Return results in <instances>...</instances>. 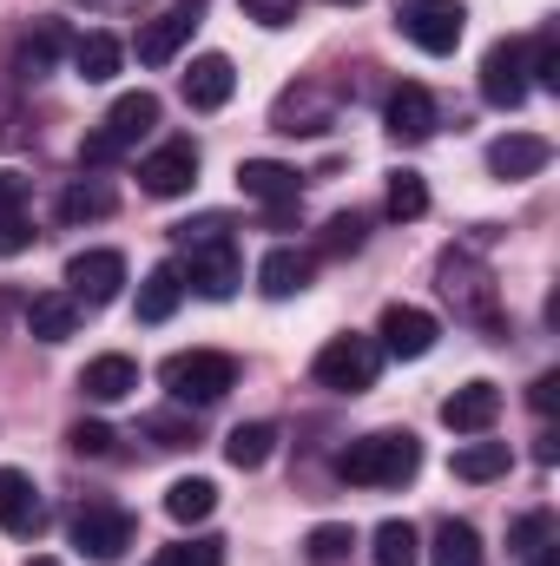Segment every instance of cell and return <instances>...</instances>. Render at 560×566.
I'll list each match as a JSON object with an SVG mask.
<instances>
[{"mask_svg":"<svg viewBox=\"0 0 560 566\" xmlns=\"http://www.w3.org/2000/svg\"><path fill=\"white\" fill-rule=\"evenodd\" d=\"M416 468H422V441L409 428L363 434V441H350V448L336 454V474H343L350 488H403V481H416Z\"/></svg>","mask_w":560,"mask_h":566,"instance_id":"1","label":"cell"},{"mask_svg":"<svg viewBox=\"0 0 560 566\" xmlns=\"http://www.w3.org/2000/svg\"><path fill=\"white\" fill-rule=\"evenodd\" d=\"M158 382L172 389V402H225L231 389H238V356H225V349H178V356H165L158 363Z\"/></svg>","mask_w":560,"mask_h":566,"instance_id":"2","label":"cell"},{"mask_svg":"<svg viewBox=\"0 0 560 566\" xmlns=\"http://www.w3.org/2000/svg\"><path fill=\"white\" fill-rule=\"evenodd\" d=\"M152 126H158V93H145V86H139V93H120V99H113V113L100 119V133H86V139H80V165H113V158H120V151H133Z\"/></svg>","mask_w":560,"mask_h":566,"instance_id":"3","label":"cell"},{"mask_svg":"<svg viewBox=\"0 0 560 566\" xmlns=\"http://www.w3.org/2000/svg\"><path fill=\"white\" fill-rule=\"evenodd\" d=\"M376 369H383L376 336H330V343L317 349V363H310V376H317L323 389H336V396H363V389H376Z\"/></svg>","mask_w":560,"mask_h":566,"instance_id":"4","label":"cell"},{"mask_svg":"<svg viewBox=\"0 0 560 566\" xmlns=\"http://www.w3.org/2000/svg\"><path fill=\"white\" fill-rule=\"evenodd\" d=\"M133 534H139V521H133L126 507H113V501H86V507L73 514V547L100 566L120 560V554L133 547Z\"/></svg>","mask_w":560,"mask_h":566,"instance_id":"5","label":"cell"},{"mask_svg":"<svg viewBox=\"0 0 560 566\" xmlns=\"http://www.w3.org/2000/svg\"><path fill=\"white\" fill-rule=\"evenodd\" d=\"M442 296L468 316V323H481V329H501V310H495V283L488 271L468 258V251H442Z\"/></svg>","mask_w":560,"mask_h":566,"instance_id":"6","label":"cell"},{"mask_svg":"<svg viewBox=\"0 0 560 566\" xmlns=\"http://www.w3.org/2000/svg\"><path fill=\"white\" fill-rule=\"evenodd\" d=\"M396 27L416 40L422 53H455L462 46V27H468V13H462V0H396Z\"/></svg>","mask_w":560,"mask_h":566,"instance_id":"7","label":"cell"},{"mask_svg":"<svg viewBox=\"0 0 560 566\" xmlns=\"http://www.w3.org/2000/svg\"><path fill=\"white\" fill-rule=\"evenodd\" d=\"M185 283L198 290V296H211V303H225L238 283H245V258H238V244H231V231L225 238H205V244H185Z\"/></svg>","mask_w":560,"mask_h":566,"instance_id":"8","label":"cell"},{"mask_svg":"<svg viewBox=\"0 0 560 566\" xmlns=\"http://www.w3.org/2000/svg\"><path fill=\"white\" fill-rule=\"evenodd\" d=\"M481 99L495 113H515L528 99V46L521 40H495L488 60H481Z\"/></svg>","mask_w":560,"mask_h":566,"instance_id":"9","label":"cell"},{"mask_svg":"<svg viewBox=\"0 0 560 566\" xmlns=\"http://www.w3.org/2000/svg\"><path fill=\"white\" fill-rule=\"evenodd\" d=\"M120 283H126V258H120V251H80V258L66 264V296H73L80 310H106V303L120 296Z\"/></svg>","mask_w":560,"mask_h":566,"instance_id":"10","label":"cell"},{"mask_svg":"<svg viewBox=\"0 0 560 566\" xmlns=\"http://www.w3.org/2000/svg\"><path fill=\"white\" fill-rule=\"evenodd\" d=\"M376 349H390V356H403V363H422L428 349H435V336H442V323L428 316V310H416V303H390L383 310V323H376Z\"/></svg>","mask_w":560,"mask_h":566,"instance_id":"11","label":"cell"},{"mask_svg":"<svg viewBox=\"0 0 560 566\" xmlns=\"http://www.w3.org/2000/svg\"><path fill=\"white\" fill-rule=\"evenodd\" d=\"M198 7L205 0H178V7H165L158 20H145L139 40H133V53H139L145 66H172L178 60V46L191 40V27H198Z\"/></svg>","mask_w":560,"mask_h":566,"instance_id":"12","label":"cell"},{"mask_svg":"<svg viewBox=\"0 0 560 566\" xmlns=\"http://www.w3.org/2000/svg\"><path fill=\"white\" fill-rule=\"evenodd\" d=\"M191 178H198V145H191V139H165L139 165L145 198H185V191H191Z\"/></svg>","mask_w":560,"mask_h":566,"instance_id":"13","label":"cell"},{"mask_svg":"<svg viewBox=\"0 0 560 566\" xmlns=\"http://www.w3.org/2000/svg\"><path fill=\"white\" fill-rule=\"evenodd\" d=\"M40 527H46V501H40V488H33L20 468H0V534H13V541H40Z\"/></svg>","mask_w":560,"mask_h":566,"instance_id":"14","label":"cell"},{"mask_svg":"<svg viewBox=\"0 0 560 566\" xmlns=\"http://www.w3.org/2000/svg\"><path fill=\"white\" fill-rule=\"evenodd\" d=\"M178 93H185L191 113H218V106L238 93V66H231L225 53H198V60L185 66V80H178Z\"/></svg>","mask_w":560,"mask_h":566,"instance_id":"15","label":"cell"},{"mask_svg":"<svg viewBox=\"0 0 560 566\" xmlns=\"http://www.w3.org/2000/svg\"><path fill=\"white\" fill-rule=\"evenodd\" d=\"M501 416V389L495 382H462L448 402H442V422L455 428V434H488Z\"/></svg>","mask_w":560,"mask_h":566,"instance_id":"16","label":"cell"},{"mask_svg":"<svg viewBox=\"0 0 560 566\" xmlns=\"http://www.w3.org/2000/svg\"><path fill=\"white\" fill-rule=\"evenodd\" d=\"M238 185H245V198H258V205H271V211L297 205V191H303V178H297L290 165H278V158H245V165H238Z\"/></svg>","mask_w":560,"mask_h":566,"instance_id":"17","label":"cell"},{"mask_svg":"<svg viewBox=\"0 0 560 566\" xmlns=\"http://www.w3.org/2000/svg\"><path fill=\"white\" fill-rule=\"evenodd\" d=\"M60 53H66V27H60V20L27 27V33L13 40V80H40V73H53Z\"/></svg>","mask_w":560,"mask_h":566,"instance_id":"18","label":"cell"},{"mask_svg":"<svg viewBox=\"0 0 560 566\" xmlns=\"http://www.w3.org/2000/svg\"><path fill=\"white\" fill-rule=\"evenodd\" d=\"M133 389H139V363L133 356H93L80 369V396L86 402H126Z\"/></svg>","mask_w":560,"mask_h":566,"instance_id":"19","label":"cell"},{"mask_svg":"<svg viewBox=\"0 0 560 566\" xmlns=\"http://www.w3.org/2000/svg\"><path fill=\"white\" fill-rule=\"evenodd\" d=\"M548 158H554V145L535 139V133H508V139L488 145V171L495 178H535V171H548Z\"/></svg>","mask_w":560,"mask_h":566,"instance_id":"20","label":"cell"},{"mask_svg":"<svg viewBox=\"0 0 560 566\" xmlns=\"http://www.w3.org/2000/svg\"><path fill=\"white\" fill-rule=\"evenodd\" d=\"M435 133V99H428V86H396L390 93V139H403V145H422Z\"/></svg>","mask_w":560,"mask_h":566,"instance_id":"21","label":"cell"},{"mask_svg":"<svg viewBox=\"0 0 560 566\" xmlns=\"http://www.w3.org/2000/svg\"><path fill=\"white\" fill-rule=\"evenodd\" d=\"M120 66H126V46H120L106 27H93V33H80V40H73V73H80L86 86L120 80Z\"/></svg>","mask_w":560,"mask_h":566,"instance_id":"22","label":"cell"},{"mask_svg":"<svg viewBox=\"0 0 560 566\" xmlns=\"http://www.w3.org/2000/svg\"><path fill=\"white\" fill-rule=\"evenodd\" d=\"M310 277H317V258L310 251H297V244H278L265 264H258V283H265V296H297V290H310Z\"/></svg>","mask_w":560,"mask_h":566,"instance_id":"23","label":"cell"},{"mask_svg":"<svg viewBox=\"0 0 560 566\" xmlns=\"http://www.w3.org/2000/svg\"><path fill=\"white\" fill-rule=\"evenodd\" d=\"M73 329H80V303L66 290H46V296L27 303V336L33 343H66Z\"/></svg>","mask_w":560,"mask_h":566,"instance_id":"24","label":"cell"},{"mask_svg":"<svg viewBox=\"0 0 560 566\" xmlns=\"http://www.w3.org/2000/svg\"><path fill=\"white\" fill-rule=\"evenodd\" d=\"M271 454H278V428L271 422H238L231 434H225V461L245 468V474H258Z\"/></svg>","mask_w":560,"mask_h":566,"instance_id":"25","label":"cell"},{"mask_svg":"<svg viewBox=\"0 0 560 566\" xmlns=\"http://www.w3.org/2000/svg\"><path fill=\"white\" fill-rule=\"evenodd\" d=\"M211 507H218V488H211L205 474H185V481H172V488H165V514H172L178 527L211 521Z\"/></svg>","mask_w":560,"mask_h":566,"instance_id":"26","label":"cell"},{"mask_svg":"<svg viewBox=\"0 0 560 566\" xmlns=\"http://www.w3.org/2000/svg\"><path fill=\"white\" fill-rule=\"evenodd\" d=\"M178 303H185V271H178V264H158V271L139 283V323H165Z\"/></svg>","mask_w":560,"mask_h":566,"instance_id":"27","label":"cell"},{"mask_svg":"<svg viewBox=\"0 0 560 566\" xmlns=\"http://www.w3.org/2000/svg\"><path fill=\"white\" fill-rule=\"evenodd\" d=\"M428 566H481V534L468 521H442L435 547H428Z\"/></svg>","mask_w":560,"mask_h":566,"instance_id":"28","label":"cell"},{"mask_svg":"<svg viewBox=\"0 0 560 566\" xmlns=\"http://www.w3.org/2000/svg\"><path fill=\"white\" fill-rule=\"evenodd\" d=\"M370 560L376 566H416L422 560V541L409 521H383L376 534H370Z\"/></svg>","mask_w":560,"mask_h":566,"instance_id":"29","label":"cell"},{"mask_svg":"<svg viewBox=\"0 0 560 566\" xmlns=\"http://www.w3.org/2000/svg\"><path fill=\"white\" fill-rule=\"evenodd\" d=\"M508 474V441H468L455 448V481H495Z\"/></svg>","mask_w":560,"mask_h":566,"instance_id":"30","label":"cell"},{"mask_svg":"<svg viewBox=\"0 0 560 566\" xmlns=\"http://www.w3.org/2000/svg\"><path fill=\"white\" fill-rule=\"evenodd\" d=\"M113 205H120L113 185H100V178L86 185V178H80V185L60 198V218H66V224H86V218H113Z\"/></svg>","mask_w":560,"mask_h":566,"instance_id":"31","label":"cell"},{"mask_svg":"<svg viewBox=\"0 0 560 566\" xmlns=\"http://www.w3.org/2000/svg\"><path fill=\"white\" fill-rule=\"evenodd\" d=\"M422 211H428V185H422V171H396V178H390V218H396V224H416Z\"/></svg>","mask_w":560,"mask_h":566,"instance_id":"32","label":"cell"},{"mask_svg":"<svg viewBox=\"0 0 560 566\" xmlns=\"http://www.w3.org/2000/svg\"><path fill=\"white\" fill-rule=\"evenodd\" d=\"M145 566H225V541H178V547H158Z\"/></svg>","mask_w":560,"mask_h":566,"instance_id":"33","label":"cell"},{"mask_svg":"<svg viewBox=\"0 0 560 566\" xmlns=\"http://www.w3.org/2000/svg\"><path fill=\"white\" fill-rule=\"evenodd\" d=\"M528 86L560 93V40H554V33H541V40L528 46Z\"/></svg>","mask_w":560,"mask_h":566,"instance_id":"34","label":"cell"},{"mask_svg":"<svg viewBox=\"0 0 560 566\" xmlns=\"http://www.w3.org/2000/svg\"><path fill=\"white\" fill-rule=\"evenodd\" d=\"M303 547H310V560H317V566H336V560H350V547H356V534L330 521V527H310V541H303Z\"/></svg>","mask_w":560,"mask_h":566,"instance_id":"35","label":"cell"},{"mask_svg":"<svg viewBox=\"0 0 560 566\" xmlns=\"http://www.w3.org/2000/svg\"><path fill=\"white\" fill-rule=\"evenodd\" d=\"M363 231H370V224H363L356 211H350V218H330V224H323V251H330V258H343V251H363Z\"/></svg>","mask_w":560,"mask_h":566,"instance_id":"36","label":"cell"},{"mask_svg":"<svg viewBox=\"0 0 560 566\" xmlns=\"http://www.w3.org/2000/svg\"><path fill=\"white\" fill-rule=\"evenodd\" d=\"M238 7H245V20H258V27H290L303 0H238Z\"/></svg>","mask_w":560,"mask_h":566,"instance_id":"37","label":"cell"},{"mask_svg":"<svg viewBox=\"0 0 560 566\" xmlns=\"http://www.w3.org/2000/svg\"><path fill=\"white\" fill-rule=\"evenodd\" d=\"M73 454H113V428L106 422H73Z\"/></svg>","mask_w":560,"mask_h":566,"instance_id":"38","label":"cell"},{"mask_svg":"<svg viewBox=\"0 0 560 566\" xmlns=\"http://www.w3.org/2000/svg\"><path fill=\"white\" fill-rule=\"evenodd\" d=\"M145 434L158 448H191V422H178V416H145Z\"/></svg>","mask_w":560,"mask_h":566,"instance_id":"39","label":"cell"},{"mask_svg":"<svg viewBox=\"0 0 560 566\" xmlns=\"http://www.w3.org/2000/svg\"><path fill=\"white\" fill-rule=\"evenodd\" d=\"M548 534H554V521H548V514H521V521H515V547H521V554H535Z\"/></svg>","mask_w":560,"mask_h":566,"instance_id":"40","label":"cell"},{"mask_svg":"<svg viewBox=\"0 0 560 566\" xmlns=\"http://www.w3.org/2000/svg\"><path fill=\"white\" fill-rule=\"evenodd\" d=\"M27 244H33V224H27L20 211H13V218H0V258H20Z\"/></svg>","mask_w":560,"mask_h":566,"instance_id":"41","label":"cell"},{"mask_svg":"<svg viewBox=\"0 0 560 566\" xmlns=\"http://www.w3.org/2000/svg\"><path fill=\"white\" fill-rule=\"evenodd\" d=\"M27 205V178H13V171H0V218H13Z\"/></svg>","mask_w":560,"mask_h":566,"instance_id":"42","label":"cell"},{"mask_svg":"<svg viewBox=\"0 0 560 566\" xmlns=\"http://www.w3.org/2000/svg\"><path fill=\"white\" fill-rule=\"evenodd\" d=\"M20 126H27V119H20V106L0 93V145H20Z\"/></svg>","mask_w":560,"mask_h":566,"instance_id":"43","label":"cell"},{"mask_svg":"<svg viewBox=\"0 0 560 566\" xmlns=\"http://www.w3.org/2000/svg\"><path fill=\"white\" fill-rule=\"evenodd\" d=\"M554 396H560V376H554V369H548V376L535 382V396H528V402H535V409L548 416V409H554Z\"/></svg>","mask_w":560,"mask_h":566,"instance_id":"44","label":"cell"},{"mask_svg":"<svg viewBox=\"0 0 560 566\" xmlns=\"http://www.w3.org/2000/svg\"><path fill=\"white\" fill-rule=\"evenodd\" d=\"M535 566H560V547H535Z\"/></svg>","mask_w":560,"mask_h":566,"instance_id":"45","label":"cell"},{"mask_svg":"<svg viewBox=\"0 0 560 566\" xmlns=\"http://www.w3.org/2000/svg\"><path fill=\"white\" fill-rule=\"evenodd\" d=\"M86 7H139V0H86Z\"/></svg>","mask_w":560,"mask_h":566,"instance_id":"46","label":"cell"},{"mask_svg":"<svg viewBox=\"0 0 560 566\" xmlns=\"http://www.w3.org/2000/svg\"><path fill=\"white\" fill-rule=\"evenodd\" d=\"M27 566H60V560H53V554H33V560H27Z\"/></svg>","mask_w":560,"mask_h":566,"instance_id":"47","label":"cell"},{"mask_svg":"<svg viewBox=\"0 0 560 566\" xmlns=\"http://www.w3.org/2000/svg\"><path fill=\"white\" fill-rule=\"evenodd\" d=\"M330 7H363V0H330Z\"/></svg>","mask_w":560,"mask_h":566,"instance_id":"48","label":"cell"}]
</instances>
